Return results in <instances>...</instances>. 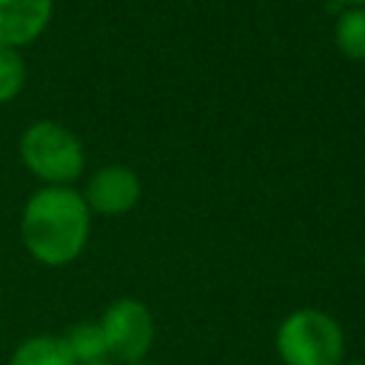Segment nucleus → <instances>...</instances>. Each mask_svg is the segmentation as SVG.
<instances>
[{
  "instance_id": "obj_10",
  "label": "nucleus",
  "mask_w": 365,
  "mask_h": 365,
  "mask_svg": "<svg viewBox=\"0 0 365 365\" xmlns=\"http://www.w3.org/2000/svg\"><path fill=\"white\" fill-rule=\"evenodd\" d=\"M26 86V63L17 48L0 46V103L14 100Z\"/></svg>"
},
{
  "instance_id": "obj_5",
  "label": "nucleus",
  "mask_w": 365,
  "mask_h": 365,
  "mask_svg": "<svg viewBox=\"0 0 365 365\" xmlns=\"http://www.w3.org/2000/svg\"><path fill=\"white\" fill-rule=\"evenodd\" d=\"M140 197H143L140 177L125 165L100 168L83 191V200H86L88 211L103 214V217H120V214L131 211L140 202Z\"/></svg>"
},
{
  "instance_id": "obj_6",
  "label": "nucleus",
  "mask_w": 365,
  "mask_h": 365,
  "mask_svg": "<svg viewBox=\"0 0 365 365\" xmlns=\"http://www.w3.org/2000/svg\"><path fill=\"white\" fill-rule=\"evenodd\" d=\"M54 0H0V46L20 48L37 40L51 20Z\"/></svg>"
},
{
  "instance_id": "obj_13",
  "label": "nucleus",
  "mask_w": 365,
  "mask_h": 365,
  "mask_svg": "<svg viewBox=\"0 0 365 365\" xmlns=\"http://www.w3.org/2000/svg\"><path fill=\"white\" fill-rule=\"evenodd\" d=\"M134 365H154V362H134Z\"/></svg>"
},
{
  "instance_id": "obj_12",
  "label": "nucleus",
  "mask_w": 365,
  "mask_h": 365,
  "mask_svg": "<svg viewBox=\"0 0 365 365\" xmlns=\"http://www.w3.org/2000/svg\"><path fill=\"white\" fill-rule=\"evenodd\" d=\"M342 365H365L362 359H354V362H342Z\"/></svg>"
},
{
  "instance_id": "obj_9",
  "label": "nucleus",
  "mask_w": 365,
  "mask_h": 365,
  "mask_svg": "<svg viewBox=\"0 0 365 365\" xmlns=\"http://www.w3.org/2000/svg\"><path fill=\"white\" fill-rule=\"evenodd\" d=\"M66 342H68L77 365H97V362H103L108 356L97 322H80V325H74L66 334Z\"/></svg>"
},
{
  "instance_id": "obj_3",
  "label": "nucleus",
  "mask_w": 365,
  "mask_h": 365,
  "mask_svg": "<svg viewBox=\"0 0 365 365\" xmlns=\"http://www.w3.org/2000/svg\"><path fill=\"white\" fill-rule=\"evenodd\" d=\"M23 165L48 185H68L80 177L86 154L80 140L54 120L31 123L20 137Z\"/></svg>"
},
{
  "instance_id": "obj_1",
  "label": "nucleus",
  "mask_w": 365,
  "mask_h": 365,
  "mask_svg": "<svg viewBox=\"0 0 365 365\" xmlns=\"http://www.w3.org/2000/svg\"><path fill=\"white\" fill-rule=\"evenodd\" d=\"M91 231V211L71 185H46L34 191L20 214V237L26 251L48 268L74 262Z\"/></svg>"
},
{
  "instance_id": "obj_2",
  "label": "nucleus",
  "mask_w": 365,
  "mask_h": 365,
  "mask_svg": "<svg viewBox=\"0 0 365 365\" xmlns=\"http://www.w3.org/2000/svg\"><path fill=\"white\" fill-rule=\"evenodd\" d=\"M274 348L282 365H342L345 334L331 314L297 308L277 325Z\"/></svg>"
},
{
  "instance_id": "obj_11",
  "label": "nucleus",
  "mask_w": 365,
  "mask_h": 365,
  "mask_svg": "<svg viewBox=\"0 0 365 365\" xmlns=\"http://www.w3.org/2000/svg\"><path fill=\"white\" fill-rule=\"evenodd\" d=\"M339 3H345V9H354V6H365V0H339Z\"/></svg>"
},
{
  "instance_id": "obj_8",
  "label": "nucleus",
  "mask_w": 365,
  "mask_h": 365,
  "mask_svg": "<svg viewBox=\"0 0 365 365\" xmlns=\"http://www.w3.org/2000/svg\"><path fill=\"white\" fill-rule=\"evenodd\" d=\"M334 43L351 60H365V6L345 9L334 23Z\"/></svg>"
},
{
  "instance_id": "obj_7",
  "label": "nucleus",
  "mask_w": 365,
  "mask_h": 365,
  "mask_svg": "<svg viewBox=\"0 0 365 365\" xmlns=\"http://www.w3.org/2000/svg\"><path fill=\"white\" fill-rule=\"evenodd\" d=\"M9 365H77V359H74L66 336L34 334L11 351Z\"/></svg>"
},
{
  "instance_id": "obj_4",
  "label": "nucleus",
  "mask_w": 365,
  "mask_h": 365,
  "mask_svg": "<svg viewBox=\"0 0 365 365\" xmlns=\"http://www.w3.org/2000/svg\"><path fill=\"white\" fill-rule=\"evenodd\" d=\"M106 354L123 365L145 362V354L154 345V317L145 302L134 297H120L114 299L103 317L97 319Z\"/></svg>"
}]
</instances>
